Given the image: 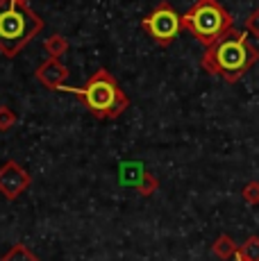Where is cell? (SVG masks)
Masks as SVG:
<instances>
[{
  "label": "cell",
  "instance_id": "cell-1",
  "mask_svg": "<svg viewBox=\"0 0 259 261\" xmlns=\"http://www.w3.org/2000/svg\"><path fill=\"white\" fill-rule=\"evenodd\" d=\"M250 34L232 30L225 39L214 43L202 55V66L207 73L221 75L227 82H237L243 73H248L259 59V48L250 43Z\"/></svg>",
  "mask_w": 259,
  "mask_h": 261
},
{
  "label": "cell",
  "instance_id": "cell-2",
  "mask_svg": "<svg viewBox=\"0 0 259 261\" xmlns=\"http://www.w3.org/2000/svg\"><path fill=\"white\" fill-rule=\"evenodd\" d=\"M41 28L43 21L25 0H0V50L5 55H16Z\"/></svg>",
  "mask_w": 259,
  "mask_h": 261
},
{
  "label": "cell",
  "instance_id": "cell-3",
  "mask_svg": "<svg viewBox=\"0 0 259 261\" xmlns=\"http://www.w3.org/2000/svg\"><path fill=\"white\" fill-rule=\"evenodd\" d=\"M62 91H73L82 98L84 107L91 114H96L98 118H114L127 107V95L121 91V87L116 84V80L112 77L107 71H98L89 77L87 87L73 89L62 84Z\"/></svg>",
  "mask_w": 259,
  "mask_h": 261
},
{
  "label": "cell",
  "instance_id": "cell-4",
  "mask_svg": "<svg viewBox=\"0 0 259 261\" xmlns=\"http://www.w3.org/2000/svg\"><path fill=\"white\" fill-rule=\"evenodd\" d=\"M184 30L193 34L198 41H202L207 48L218 43L232 32V16L218 0H198L191 9L182 16Z\"/></svg>",
  "mask_w": 259,
  "mask_h": 261
},
{
  "label": "cell",
  "instance_id": "cell-5",
  "mask_svg": "<svg viewBox=\"0 0 259 261\" xmlns=\"http://www.w3.org/2000/svg\"><path fill=\"white\" fill-rule=\"evenodd\" d=\"M141 25L148 30V34H150L155 41L162 43V46L171 43L173 39L180 34V30L184 28L182 18L177 16V12L168 3H162L159 7L152 9V14L143 18Z\"/></svg>",
  "mask_w": 259,
  "mask_h": 261
},
{
  "label": "cell",
  "instance_id": "cell-6",
  "mask_svg": "<svg viewBox=\"0 0 259 261\" xmlns=\"http://www.w3.org/2000/svg\"><path fill=\"white\" fill-rule=\"evenodd\" d=\"M30 187L28 170L16 162H7L0 166V193L7 200H14Z\"/></svg>",
  "mask_w": 259,
  "mask_h": 261
},
{
  "label": "cell",
  "instance_id": "cell-7",
  "mask_svg": "<svg viewBox=\"0 0 259 261\" xmlns=\"http://www.w3.org/2000/svg\"><path fill=\"white\" fill-rule=\"evenodd\" d=\"M66 77H68V68L64 66L59 59H48V62H43L37 71V80L50 89H59Z\"/></svg>",
  "mask_w": 259,
  "mask_h": 261
},
{
  "label": "cell",
  "instance_id": "cell-8",
  "mask_svg": "<svg viewBox=\"0 0 259 261\" xmlns=\"http://www.w3.org/2000/svg\"><path fill=\"white\" fill-rule=\"evenodd\" d=\"M212 252L216 254L218 259L227 261V259H232V257H237V254H239V245L234 243L232 237H227V234H221V237L214 241Z\"/></svg>",
  "mask_w": 259,
  "mask_h": 261
},
{
  "label": "cell",
  "instance_id": "cell-9",
  "mask_svg": "<svg viewBox=\"0 0 259 261\" xmlns=\"http://www.w3.org/2000/svg\"><path fill=\"white\" fill-rule=\"evenodd\" d=\"M146 175V168L137 162H130L121 166V184H127V187H139Z\"/></svg>",
  "mask_w": 259,
  "mask_h": 261
},
{
  "label": "cell",
  "instance_id": "cell-10",
  "mask_svg": "<svg viewBox=\"0 0 259 261\" xmlns=\"http://www.w3.org/2000/svg\"><path fill=\"white\" fill-rule=\"evenodd\" d=\"M43 48H46V53L50 55V59H59L68 50V41L62 37V34H53V37L46 39Z\"/></svg>",
  "mask_w": 259,
  "mask_h": 261
},
{
  "label": "cell",
  "instance_id": "cell-11",
  "mask_svg": "<svg viewBox=\"0 0 259 261\" xmlns=\"http://www.w3.org/2000/svg\"><path fill=\"white\" fill-rule=\"evenodd\" d=\"M237 261H259V237H250L239 248Z\"/></svg>",
  "mask_w": 259,
  "mask_h": 261
},
{
  "label": "cell",
  "instance_id": "cell-12",
  "mask_svg": "<svg viewBox=\"0 0 259 261\" xmlns=\"http://www.w3.org/2000/svg\"><path fill=\"white\" fill-rule=\"evenodd\" d=\"M0 261H39L37 257H34L32 252L25 248V245H21V243H16L12 250H9L7 254H5Z\"/></svg>",
  "mask_w": 259,
  "mask_h": 261
},
{
  "label": "cell",
  "instance_id": "cell-13",
  "mask_svg": "<svg viewBox=\"0 0 259 261\" xmlns=\"http://www.w3.org/2000/svg\"><path fill=\"white\" fill-rule=\"evenodd\" d=\"M157 187H159L157 179L152 177L150 173H146V175H143V179H141V184H139L137 189H139V193H141V195H152L157 191Z\"/></svg>",
  "mask_w": 259,
  "mask_h": 261
},
{
  "label": "cell",
  "instance_id": "cell-14",
  "mask_svg": "<svg viewBox=\"0 0 259 261\" xmlns=\"http://www.w3.org/2000/svg\"><path fill=\"white\" fill-rule=\"evenodd\" d=\"M241 193L248 204H259V182H248Z\"/></svg>",
  "mask_w": 259,
  "mask_h": 261
},
{
  "label": "cell",
  "instance_id": "cell-15",
  "mask_svg": "<svg viewBox=\"0 0 259 261\" xmlns=\"http://www.w3.org/2000/svg\"><path fill=\"white\" fill-rule=\"evenodd\" d=\"M14 123H16V114H14L9 107H5V105H3V107H0V129L5 132V129H9Z\"/></svg>",
  "mask_w": 259,
  "mask_h": 261
},
{
  "label": "cell",
  "instance_id": "cell-16",
  "mask_svg": "<svg viewBox=\"0 0 259 261\" xmlns=\"http://www.w3.org/2000/svg\"><path fill=\"white\" fill-rule=\"evenodd\" d=\"M246 32L252 34L255 39H259V9H255V12L246 18Z\"/></svg>",
  "mask_w": 259,
  "mask_h": 261
}]
</instances>
